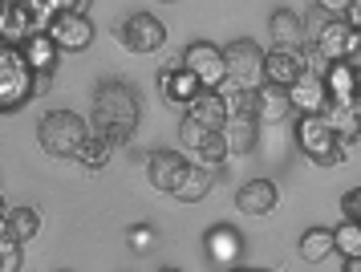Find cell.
Returning <instances> with one entry per match:
<instances>
[{"mask_svg": "<svg viewBox=\"0 0 361 272\" xmlns=\"http://www.w3.org/2000/svg\"><path fill=\"white\" fill-rule=\"evenodd\" d=\"M138 94H134L130 81L122 78H110L98 85V94H94V118H90V130H98L106 134L114 150L134 143V130H138Z\"/></svg>", "mask_w": 361, "mask_h": 272, "instance_id": "1", "label": "cell"}, {"mask_svg": "<svg viewBox=\"0 0 361 272\" xmlns=\"http://www.w3.org/2000/svg\"><path fill=\"white\" fill-rule=\"evenodd\" d=\"M33 65L25 57V49L20 45H8V41H0V114H17L29 106V97H33Z\"/></svg>", "mask_w": 361, "mask_h": 272, "instance_id": "2", "label": "cell"}, {"mask_svg": "<svg viewBox=\"0 0 361 272\" xmlns=\"http://www.w3.org/2000/svg\"><path fill=\"white\" fill-rule=\"evenodd\" d=\"M85 134H90L85 118H78L73 110H49L41 118V126H37V143L53 159H73Z\"/></svg>", "mask_w": 361, "mask_h": 272, "instance_id": "3", "label": "cell"}, {"mask_svg": "<svg viewBox=\"0 0 361 272\" xmlns=\"http://www.w3.org/2000/svg\"><path fill=\"white\" fill-rule=\"evenodd\" d=\"M296 146L309 155L312 162H321V167H337L345 162V150L337 143V130L329 126L325 114H296Z\"/></svg>", "mask_w": 361, "mask_h": 272, "instance_id": "4", "label": "cell"}, {"mask_svg": "<svg viewBox=\"0 0 361 272\" xmlns=\"http://www.w3.org/2000/svg\"><path fill=\"white\" fill-rule=\"evenodd\" d=\"M183 65L199 78L203 90H219V85L228 81V57H224V49L212 45V41H191V45L183 49Z\"/></svg>", "mask_w": 361, "mask_h": 272, "instance_id": "5", "label": "cell"}, {"mask_svg": "<svg viewBox=\"0 0 361 272\" xmlns=\"http://www.w3.org/2000/svg\"><path fill=\"white\" fill-rule=\"evenodd\" d=\"M118 41L130 49V53H154L166 41V25L150 13H134L118 25Z\"/></svg>", "mask_w": 361, "mask_h": 272, "instance_id": "6", "label": "cell"}, {"mask_svg": "<svg viewBox=\"0 0 361 272\" xmlns=\"http://www.w3.org/2000/svg\"><path fill=\"white\" fill-rule=\"evenodd\" d=\"M224 57H228V78L244 81L252 90L264 81V49L256 45V41L240 37V41H231V45L224 49Z\"/></svg>", "mask_w": 361, "mask_h": 272, "instance_id": "7", "label": "cell"}, {"mask_svg": "<svg viewBox=\"0 0 361 272\" xmlns=\"http://www.w3.org/2000/svg\"><path fill=\"white\" fill-rule=\"evenodd\" d=\"M199 78L183 65V57H171V61L159 69V94H163V102H175V106H191L199 97Z\"/></svg>", "mask_w": 361, "mask_h": 272, "instance_id": "8", "label": "cell"}, {"mask_svg": "<svg viewBox=\"0 0 361 272\" xmlns=\"http://www.w3.org/2000/svg\"><path fill=\"white\" fill-rule=\"evenodd\" d=\"M45 32L61 45V53H82V49L94 45V25L85 13H57Z\"/></svg>", "mask_w": 361, "mask_h": 272, "instance_id": "9", "label": "cell"}, {"mask_svg": "<svg viewBox=\"0 0 361 272\" xmlns=\"http://www.w3.org/2000/svg\"><path fill=\"white\" fill-rule=\"evenodd\" d=\"M288 97H293V110L296 114H325L329 110V85H325V78L321 73H300V78L288 85Z\"/></svg>", "mask_w": 361, "mask_h": 272, "instance_id": "10", "label": "cell"}, {"mask_svg": "<svg viewBox=\"0 0 361 272\" xmlns=\"http://www.w3.org/2000/svg\"><path fill=\"white\" fill-rule=\"evenodd\" d=\"M203 248H207V260H212L215 268H231V264L244 260V236L231 224H215L212 232H207Z\"/></svg>", "mask_w": 361, "mask_h": 272, "instance_id": "11", "label": "cell"}, {"mask_svg": "<svg viewBox=\"0 0 361 272\" xmlns=\"http://www.w3.org/2000/svg\"><path fill=\"white\" fill-rule=\"evenodd\" d=\"M33 32H41L37 16L29 4H13V0H0V41L8 45H25Z\"/></svg>", "mask_w": 361, "mask_h": 272, "instance_id": "12", "label": "cell"}, {"mask_svg": "<svg viewBox=\"0 0 361 272\" xmlns=\"http://www.w3.org/2000/svg\"><path fill=\"white\" fill-rule=\"evenodd\" d=\"M305 73V57H300V49H268L264 53V81H276V85H293L296 78Z\"/></svg>", "mask_w": 361, "mask_h": 272, "instance_id": "13", "label": "cell"}, {"mask_svg": "<svg viewBox=\"0 0 361 272\" xmlns=\"http://www.w3.org/2000/svg\"><path fill=\"white\" fill-rule=\"evenodd\" d=\"M276 183L272 179H247L244 187L235 191V208L244 211V215H268V211L276 208Z\"/></svg>", "mask_w": 361, "mask_h": 272, "instance_id": "14", "label": "cell"}, {"mask_svg": "<svg viewBox=\"0 0 361 272\" xmlns=\"http://www.w3.org/2000/svg\"><path fill=\"white\" fill-rule=\"evenodd\" d=\"M215 187V171L212 167H203V162H183V171H179V183H175V199H183V203H199L203 195Z\"/></svg>", "mask_w": 361, "mask_h": 272, "instance_id": "15", "label": "cell"}, {"mask_svg": "<svg viewBox=\"0 0 361 272\" xmlns=\"http://www.w3.org/2000/svg\"><path fill=\"white\" fill-rule=\"evenodd\" d=\"M329 126L337 130V143L345 146V150H353V146H361V114H357V102H329Z\"/></svg>", "mask_w": 361, "mask_h": 272, "instance_id": "16", "label": "cell"}, {"mask_svg": "<svg viewBox=\"0 0 361 272\" xmlns=\"http://www.w3.org/2000/svg\"><path fill=\"white\" fill-rule=\"evenodd\" d=\"M256 118L260 122H280L293 114V97H288V85H276V81H260L256 85Z\"/></svg>", "mask_w": 361, "mask_h": 272, "instance_id": "17", "label": "cell"}, {"mask_svg": "<svg viewBox=\"0 0 361 272\" xmlns=\"http://www.w3.org/2000/svg\"><path fill=\"white\" fill-rule=\"evenodd\" d=\"M183 155L179 150H154L147 155V179L154 191H175V183H179V171H183Z\"/></svg>", "mask_w": 361, "mask_h": 272, "instance_id": "18", "label": "cell"}, {"mask_svg": "<svg viewBox=\"0 0 361 272\" xmlns=\"http://www.w3.org/2000/svg\"><path fill=\"white\" fill-rule=\"evenodd\" d=\"M224 138H228L231 155H252L260 143V118L256 114H231L228 126H224Z\"/></svg>", "mask_w": 361, "mask_h": 272, "instance_id": "19", "label": "cell"}, {"mask_svg": "<svg viewBox=\"0 0 361 272\" xmlns=\"http://www.w3.org/2000/svg\"><path fill=\"white\" fill-rule=\"evenodd\" d=\"M349 32H353V25L345 20V16H329L325 25L317 29V37H312V45L325 53L329 61H341L345 49H349Z\"/></svg>", "mask_w": 361, "mask_h": 272, "instance_id": "20", "label": "cell"}, {"mask_svg": "<svg viewBox=\"0 0 361 272\" xmlns=\"http://www.w3.org/2000/svg\"><path fill=\"white\" fill-rule=\"evenodd\" d=\"M187 114H191V118H199L207 130H224V126H228V118H231L219 90H199V97L187 106Z\"/></svg>", "mask_w": 361, "mask_h": 272, "instance_id": "21", "label": "cell"}, {"mask_svg": "<svg viewBox=\"0 0 361 272\" xmlns=\"http://www.w3.org/2000/svg\"><path fill=\"white\" fill-rule=\"evenodd\" d=\"M325 85H329V97L333 102H357V65L353 61H333L329 65V73H325Z\"/></svg>", "mask_w": 361, "mask_h": 272, "instance_id": "22", "label": "cell"}, {"mask_svg": "<svg viewBox=\"0 0 361 272\" xmlns=\"http://www.w3.org/2000/svg\"><path fill=\"white\" fill-rule=\"evenodd\" d=\"M268 32H272V41L284 49H300L305 45V16H296L293 8H276L272 20H268Z\"/></svg>", "mask_w": 361, "mask_h": 272, "instance_id": "23", "label": "cell"}, {"mask_svg": "<svg viewBox=\"0 0 361 272\" xmlns=\"http://www.w3.org/2000/svg\"><path fill=\"white\" fill-rule=\"evenodd\" d=\"M25 57H29V65H33V73H53L57 69V57H61V45L53 41L49 32L41 29V32H33L29 41H25Z\"/></svg>", "mask_w": 361, "mask_h": 272, "instance_id": "24", "label": "cell"}, {"mask_svg": "<svg viewBox=\"0 0 361 272\" xmlns=\"http://www.w3.org/2000/svg\"><path fill=\"white\" fill-rule=\"evenodd\" d=\"M73 159L82 162L85 171H102L106 162L114 159V143H110L106 134H98V130H90V134L82 138V146H78V155H73Z\"/></svg>", "mask_w": 361, "mask_h": 272, "instance_id": "25", "label": "cell"}, {"mask_svg": "<svg viewBox=\"0 0 361 272\" xmlns=\"http://www.w3.org/2000/svg\"><path fill=\"white\" fill-rule=\"evenodd\" d=\"M337 252V244H333V232L329 227H309L305 236H300V260H309V264H321Z\"/></svg>", "mask_w": 361, "mask_h": 272, "instance_id": "26", "label": "cell"}, {"mask_svg": "<svg viewBox=\"0 0 361 272\" xmlns=\"http://www.w3.org/2000/svg\"><path fill=\"white\" fill-rule=\"evenodd\" d=\"M219 94H224L228 114H252V110H256V90H252V85H244V81L228 78L224 85H219Z\"/></svg>", "mask_w": 361, "mask_h": 272, "instance_id": "27", "label": "cell"}, {"mask_svg": "<svg viewBox=\"0 0 361 272\" xmlns=\"http://www.w3.org/2000/svg\"><path fill=\"white\" fill-rule=\"evenodd\" d=\"M41 232V211L37 208H13L8 211V236H17L20 244H29Z\"/></svg>", "mask_w": 361, "mask_h": 272, "instance_id": "28", "label": "cell"}, {"mask_svg": "<svg viewBox=\"0 0 361 272\" xmlns=\"http://www.w3.org/2000/svg\"><path fill=\"white\" fill-rule=\"evenodd\" d=\"M228 138H224V130H212L203 143H199V150H195V159L203 162V167H212V171H219L224 162H228Z\"/></svg>", "mask_w": 361, "mask_h": 272, "instance_id": "29", "label": "cell"}, {"mask_svg": "<svg viewBox=\"0 0 361 272\" xmlns=\"http://www.w3.org/2000/svg\"><path fill=\"white\" fill-rule=\"evenodd\" d=\"M333 244H337V256H361V220H349L333 227Z\"/></svg>", "mask_w": 361, "mask_h": 272, "instance_id": "30", "label": "cell"}, {"mask_svg": "<svg viewBox=\"0 0 361 272\" xmlns=\"http://www.w3.org/2000/svg\"><path fill=\"white\" fill-rule=\"evenodd\" d=\"M20 264H25V256H20V240L17 236H0V272H20Z\"/></svg>", "mask_w": 361, "mask_h": 272, "instance_id": "31", "label": "cell"}, {"mask_svg": "<svg viewBox=\"0 0 361 272\" xmlns=\"http://www.w3.org/2000/svg\"><path fill=\"white\" fill-rule=\"evenodd\" d=\"M207 134H212V130L203 126L199 118H191V114H187V118L179 122V138H183V146H191V150H199V143H203Z\"/></svg>", "mask_w": 361, "mask_h": 272, "instance_id": "32", "label": "cell"}, {"mask_svg": "<svg viewBox=\"0 0 361 272\" xmlns=\"http://www.w3.org/2000/svg\"><path fill=\"white\" fill-rule=\"evenodd\" d=\"M300 57H305V69H309V73H321V78H325V73H329V65H333V61H329V57H325V53H321L317 45H300Z\"/></svg>", "mask_w": 361, "mask_h": 272, "instance_id": "33", "label": "cell"}, {"mask_svg": "<svg viewBox=\"0 0 361 272\" xmlns=\"http://www.w3.org/2000/svg\"><path fill=\"white\" fill-rule=\"evenodd\" d=\"M341 211L349 215V220H361V187H357V191H349L341 199Z\"/></svg>", "mask_w": 361, "mask_h": 272, "instance_id": "34", "label": "cell"}, {"mask_svg": "<svg viewBox=\"0 0 361 272\" xmlns=\"http://www.w3.org/2000/svg\"><path fill=\"white\" fill-rule=\"evenodd\" d=\"M345 61L361 65V29H353V32H349V49H345Z\"/></svg>", "mask_w": 361, "mask_h": 272, "instance_id": "35", "label": "cell"}, {"mask_svg": "<svg viewBox=\"0 0 361 272\" xmlns=\"http://www.w3.org/2000/svg\"><path fill=\"white\" fill-rule=\"evenodd\" d=\"M317 8L329 13V16H345L349 13V0H317Z\"/></svg>", "mask_w": 361, "mask_h": 272, "instance_id": "36", "label": "cell"}, {"mask_svg": "<svg viewBox=\"0 0 361 272\" xmlns=\"http://www.w3.org/2000/svg\"><path fill=\"white\" fill-rule=\"evenodd\" d=\"M345 20H349L353 29H361V0H349V13H345Z\"/></svg>", "mask_w": 361, "mask_h": 272, "instance_id": "37", "label": "cell"}, {"mask_svg": "<svg viewBox=\"0 0 361 272\" xmlns=\"http://www.w3.org/2000/svg\"><path fill=\"white\" fill-rule=\"evenodd\" d=\"M49 81H53V73H37V81H33V94L41 97L45 90H49Z\"/></svg>", "mask_w": 361, "mask_h": 272, "instance_id": "38", "label": "cell"}, {"mask_svg": "<svg viewBox=\"0 0 361 272\" xmlns=\"http://www.w3.org/2000/svg\"><path fill=\"white\" fill-rule=\"evenodd\" d=\"M130 244H134V248H147V244H150V232H147V227L130 232Z\"/></svg>", "mask_w": 361, "mask_h": 272, "instance_id": "39", "label": "cell"}, {"mask_svg": "<svg viewBox=\"0 0 361 272\" xmlns=\"http://www.w3.org/2000/svg\"><path fill=\"white\" fill-rule=\"evenodd\" d=\"M345 272H361V256H345Z\"/></svg>", "mask_w": 361, "mask_h": 272, "instance_id": "40", "label": "cell"}, {"mask_svg": "<svg viewBox=\"0 0 361 272\" xmlns=\"http://www.w3.org/2000/svg\"><path fill=\"white\" fill-rule=\"evenodd\" d=\"M357 94H361V65H357Z\"/></svg>", "mask_w": 361, "mask_h": 272, "instance_id": "41", "label": "cell"}, {"mask_svg": "<svg viewBox=\"0 0 361 272\" xmlns=\"http://www.w3.org/2000/svg\"><path fill=\"white\" fill-rule=\"evenodd\" d=\"M357 114H361V97H357Z\"/></svg>", "mask_w": 361, "mask_h": 272, "instance_id": "42", "label": "cell"}, {"mask_svg": "<svg viewBox=\"0 0 361 272\" xmlns=\"http://www.w3.org/2000/svg\"><path fill=\"white\" fill-rule=\"evenodd\" d=\"M163 4H175V0H163Z\"/></svg>", "mask_w": 361, "mask_h": 272, "instance_id": "43", "label": "cell"}]
</instances>
